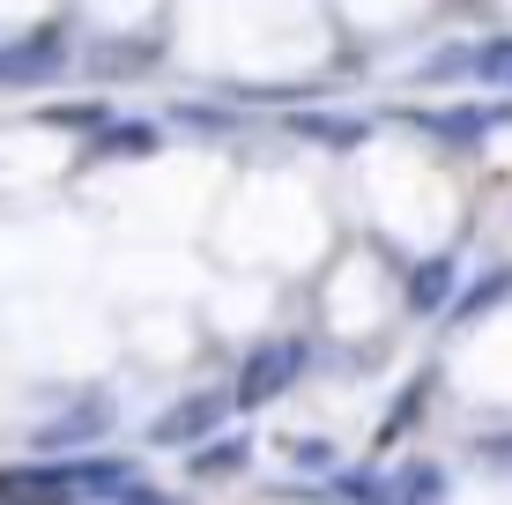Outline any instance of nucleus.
I'll return each instance as SVG.
<instances>
[{
    "mask_svg": "<svg viewBox=\"0 0 512 505\" xmlns=\"http://www.w3.org/2000/svg\"><path fill=\"white\" fill-rule=\"evenodd\" d=\"M127 483V468L119 461H75V468H60V461H45L38 468H0V505H82L90 491H119Z\"/></svg>",
    "mask_w": 512,
    "mask_h": 505,
    "instance_id": "1",
    "label": "nucleus"
},
{
    "mask_svg": "<svg viewBox=\"0 0 512 505\" xmlns=\"http://www.w3.org/2000/svg\"><path fill=\"white\" fill-rule=\"evenodd\" d=\"M297 364H305V350H297V342H268V350H253V357H245V372H238V394H231V402H238V409L275 402V394L297 379Z\"/></svg>",
    "mask_w": 512,
    "mask_h": 505,
    "instance_id": "2",
    "label": "nucleus"
},
{
    "mask_svg": "<svg viewBox=\"0 0 512 505\" xmlns=\"http://www.w3.org/2000/svg\"><path fill=\"white\" fill-rule=\"evenodd\" d=\"M97 431H112V402H104V394H90V402L82 409H67L60 424H38V454H60V446H82V439H97Z\"/></svg>",
    "mask_w": 512,
    "mask_h": 505,
    "instance_id": "3",
    "label": "nucleus"
},
{
    "mask_svg": "<svg viewBox=\"0 0 512 505\" xmlns=\"http://www.w3.org/2000/svg\"><path fill=\"white\" fill-rule=\"evenodd\" d=\"M216 416H223V394H193V402H179L171 416H156L149 439H156V446H186V439H201Z\"/></svg>",
    "mask_w": 512,
    "mask_h": 505,
    "instance_id": "4",
    "label": "nucleus"
},
{
    "mask_svg": "<svg viewBox=\"0 0 512 505\" xmlns=\"http://www.w3.org/2000/svg\"><path fill=\"white\" fill-rule=\"evenodd\" d=\"M52 67H60V38H52V30H38V38L15 45V52H0V82H38Z\"/></svg>",
    "mask_w": 512,
    "mask_h": 505,
    "instance_id": "5",
    "label": "nucleus"
},
{
    "mask_svg": "<svg viewBox=\"0 0 512 505\" xmlns=\"http://www.w3.org/2000/svg\"><path fill=\"white\" fill-rule=\"evenodd\" d=\"M438 498H446V476H438V468H409L386 505H438Z\"/></svg>",
    "mask_w": 512,
    "mask_h": 505,
    "instance_id": "6",
    "label": "nucleus"
},
{
    "mask_svg": "<svg viewBox=\"0 0 512 505\" xmlns=\"http://www.w3.org/2000/svg\"><path fill=\"white\" fill-rule=\"evenodd\" d=\"M149 149H156L149 127H104L97 134V156H149Z\"/></svg>",
    "mask_w": 512,
    "mask_h": 505,
    "instance_id": "7",
    "label": "nucleus"
},
{
    "mask_svg": "<svg viewBox=\"0 0 512 505\" xmlns=\"http://www.w3.org/2000/svg\"><path fill=\"white\" fill-rule=\"evenodd\" d=\"M446 290H453V260H423L416 268V305H446Z\"/></svg>",
    "mask_w": 512,
    "mask_h": 505,
    "instance_id": "8",
    "label": "nucleus"
},
{
    "mask_svg": "<svg viewBox=\"0 0 512 505\" xmlns=\"http://www.w3.org/2000/svg\"><path fill=\"white\" fill-rule=\"evenodd\" d=\"M193 468H201V476H238L245 468V439H223V446H208V454H193Z\"/></svg>",
    "mask_w": 512,
    "mask_h": 505,
    "instance_id": "9",
    "label": "nucleus"
},
{
    "mask_svg": "<svg viewBox=\"0 0 512 505\" xmlns=\"http://www.w3.org/2000/svg\"><path fill=\"white\" fill-rule=\"evenodd\" d=\"M475 75H483V82H505V90H512V38H498V45H483V52H475Z\"/></svg>",
    "mask_w": 512,
    "mask_h": 505,
    "instance_id": "10",
    "label": "nucleus"
},
{
    "mask_svg": "<svg viewBox=\"0 0 512 505\" xmlns=\"http://www.w3.org/2000/svg\"><path fill=\"white\" fill-rule=\"evenodd\" d=\"M297 461H305V468H327L334 446H327V439H305V446H297Z\"/></svg>",
    "mask_w": 512,
    "mask_h": 505,
    "instance_id": "11",
    "label": "nucleus"
},
{
    "mask_svg": "<svg viewBox=\"0 0 512 505\" xmlns=\"http://www.w3.org/2000/svg\"><path fill=\"white\" fill-rule=\"evenodd\" d=\"M119 505H171V498H156V491H127Z\"/></svg>",
    "mask_w": 512,
    "mask_h": 505,
    "instance_id": "12",
    "label": "nucleus"
}]
</instances>
